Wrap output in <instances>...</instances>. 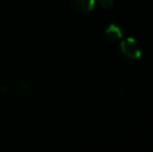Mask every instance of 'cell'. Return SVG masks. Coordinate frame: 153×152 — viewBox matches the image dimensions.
I'll return each instance as SVG.
<instances>
[{
  "label": "cell",
  "mask_w": 153,
  "mask_h": 152,
  "mask_svg": "<svg viewBox=\"0 0 153 152\" xmlns=\"http://www.w3.org/2000/svg\"><path fill=\"white\" fill-rule=\"evenodd\" d=\"M72 5L80 13L91 12L94 8L95 0H72Z\"/></svg>",
  "instance_id": "cell-2"
},
{
  "label": "cell",
  "mask_w": 153,
  "mask_h": 152,
  "mask_svg": "<svg viewBox=\"0 0 153 152\" xmlns=\"http://www.w3.org/2000/svg\"><path fill=\"white\" fill-rule=\"evenodd\" d=\"M105 36L111 42H115V41H118L120 39H122L123 37V33L119 26L115 24H111L106 29H105Z\"/></svg>",
  "instance_id": "cell-3"
},
{
  "label": "cell",
  "mask_w": 153,
  "mask_h": 152,
  "mask_svg": "<svg viewBox=\"0 0 153 152\" xmlns=\"http://www.w3.org/2000/svg\"><path fill=\"white\" fill-rule=\"evenodd\" d=\"M97 2L101 7L105 8V10L111 8L114 5V0H97Z\"/></svg>",
  "instance_id": "cell-4"
},
{
  "label": "cell",
  "mask_w": 153,
  "mask_h": 152,
  "mask_svg": "<svg viewBox=\"0 0 153 152\" xmlns=\"http://www.w3.org/2000/svg\"><path fill=\"white\" fill-rule=\"evenodd\" d=\"M122 54L129 59H137L141 57L142 49L139 43L133 38H127L123 40L120 45Z\"/></svg>",
  "instance_id": "cell-1"
}]
</instances>
